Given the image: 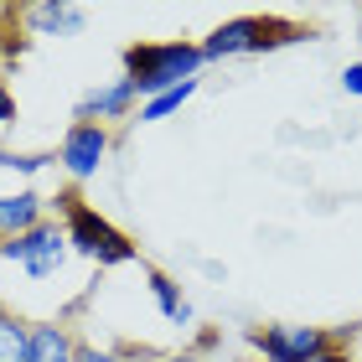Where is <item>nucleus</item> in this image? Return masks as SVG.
<instances>
[{
  "mask_svg": "<svg viewBox=\"0 0 362 362\" xmlns=\"http://www.w3.org/2000/svg\"><path fill=\"white\" fill-rule=\"evenodd\" d=\"M202 47L192 42H135L124 52V78L135 83L140 98H156L166 88H181L202 73Z\"/></svg>",
  "mask_w": 362,
  "mask_h": 362,
  "instance_id": "f257e3e1",
  "label": "nucleus"
},
{
  "mask_svg": "<svg viewBox=\"0 0 362 362\" xmlns=\"http://www.w3.org/2000/svg\"><path fill=\"white\" fill-rule=\"evenodd\" d=\"M57 202H62V233H68L78 259H88V264H98V269L129 264V259H135V243H129L109 218H98L88 202H78V197H57Z\"/></svg>",
  "mask_w": 362,
  "mask_h": 362,
  "instance_id": "f03ea898",
  "label": "nucleus"
},
{
  "mask_svg": "<svg viewBox=\"0 0 362 362\" xmlns=\"http://www.w3.org/2000/svg\"><path fill=\"white\" fill-rule=\"evenodd\" d=\"M300 37H305L300 26H285V21H274V16H238V21L218 26L202 42V57L207 62H223V57H243V52H269V47L300 42Z\"/></svg>",
  "mask_w": 362,
  "mask_h": 362,
  "instance_id": "7ed1b4c3",
  "label": "nucleus"
},
{
  "mask_svg": "<svg viewBox=\"0 0 362 362\" xmlns=\"http://www.w3.org/2000/svg\"><path fill=\"white\" fill-rule=\"evenodd\" d=\"M0 259H6V264H21V274L42 285V279H52V274H62V269H68L73 243H68V233H62L57 223H37L31 233H21V238H6V243H0Z\"/></svg>",
  "mask_w": 362,
  "mask_h": 362,
  "instance_id": "20e7f679",
  "label": "nucleus"
},
{
  "mask_svg": "<svg viewBox=\"0 0 362 362\" xmlns=\"http://www.w3.org/2000/svg\"><path fill=\"white\" fill-rule=\"evenodd\" d=\"M259 352L264 362H310L321 352H332V337L321 326H300V321H279L259 332Z\"/></svg>",
  "mask_w": 362,
  "mask_h": 362,
  "instance_id": "39448f33",
  "label": "nucleus"
},
{
  "mask_svg": "<svg viewBox=\"0 0 362 362\" xmlns=\"http://www.w3.org/2000/svg\"><path fill=\"white\" fill-rule=\"evenodd\" d=\"M104 156H109V129H104V124H88V119H78V124L68 129V135H62V151H57L62 171L78 176V181L98 176Z\"/></svg>",
  "mask_w": 362,
  "mask_h": 362,
  "instance_id": "423d86ee",
  "label": "nucleus"
},
{
  "mask_svg": "<svg viewBox=\"0 0 362 362\" xmlns=\"http://www.w3.org/2000/svg\"><path fill=\"white\" fill-rule=\"evenodd\" d=\"M135 98H140V93H135V83H129V78H114V83L93 88V93H83V104H78V119H88V124H104V119H124Z\"/></svg>",
  "mask_w": 362,
  "mask_h": 362,
  "instance_id": "0eeeda50",
  "label": "nucleus"
},
{
  "mask_svg": "<svg viewBox=\"0 0 362 362\" xmlns=\"http://www.w3.org/2000/svg\"><path fill=\"white\" fill-rule=\"evenodd\" d=\"M37 223H47V218H42V197H37V192H11V197H0V243L31 233Z\"/></svg>",
  "mask_w": 362,
  "mask_h": 362,
  "instance_id": "6e6552de",
  "label": "nucleus"
},
{
  "mask_svg": "<svg viewBox=\"0 0 362 362\" xmlns=\"http://www.w3.org/2000/svg\"><path fill=\"white\" fill-rule=\"evenodd\" d=\"M26 362H78V341L68 326H57V321H42V326H31V357Z\"/></svg>",
  "mask_w": 362,
  "mask_h": 362,
  "instance_id": "1a4fd4ad",
  "label": "nucleus"
},
{
  "mask_svg": "<svg viewBox=\"0 0 362 362\" xmlns=\"http://www.w3.org/2000/svg\"><path fill=\"white\" fill-rule=\"evenodd\" d=\"M26 16V26H37L42 37H57V31H83V21H88V11H78V6H26L21 11Z\"/></svg>",
  "mask_w": 362,
  "mask_h": 362,
  "instance_id": "9d476101",
  "label": "nucleus"
},
{
  "mask_svg": "<svg viewBox=\"0 0 362 362\" xmlns=\"http://www.w3.org/2000/svg\"><path fill=\"white\" fill-rule=\"evenodd\" d=\"M151 295H156V305H160V316H166L171 326H192V305L181 300V290H176V279H166L160 269H151Z\"/></svg>",
  "mask_w": 362,
  "mask_h": 362,
  "instance_id": "9b49d317",
  "label": "nucleus"
},
{
  "mask_svg": "<svg viewBox=\"0 0 362 362\" xmlns=\"http://www.w3.org/2000/svg\"><path fill=\"white\" fill-rule=\"evenodd\" d=\"M31 357V326L21 316H0V362H26Z\"/></svg>",
  "mask_w": 362,
  "mask_h": 362,
  "instance_id": "f8f14e48",
  "label": "nucleus"
},
{
  "mask_svg": "<svg viewBox=\"0 0 362 362\" xmlns=\"http://www.w3.org/2000/svg\"><path fill=\"white\" fill-rule=\"evenodd\" d=\"M192 93H197V78H192V83H181V88H166V93H156V98H145V104H140V119H145V124L171 119V114H176L181 104H187Z\"/></svg>",
  "mask_w": 362,
  "mask_h": 362,
  "instance_id": "ddd939ff",
  "label": "nucleus"
},
{
  "mask_svg": "<svg viewBox=\"0 0 362 362\" xmlns=\"http://www.w3.org/2000/svg\"><path fill=\"white\" fill-rule=\"evenodd\" d=\"M341 88L362 98V62H347V68H341Z\"/></svg>",
  "mask_w": 362,
  "mask_h": 362,
  "instance_id": "4468645a",
  "label": "nucleus"
},
{
  "mask_svg": "<svg viewBox=\"0 0 362 362\" xmlns=\"http://www.w3.org/2000/svg\"><path fill=\"white\" fill-rule=\"evenodd\" d=\"M78 362H129L119 352H104V347H78Z\"/></svg>",
  "mask_w": 362,
  "mask_h": 362,
  "instance_id": "2eb2a0df",
  "label": "nucleus"
},
{
  "mask_svg": "<svg viewBox=\"0 0 362 362\" xmlns=\"http://www.w3.org/2000/svg\"><path fill=\"white\" fill-rule=\"evenodd\" d=\"M0 124H16V98H11L6 83H0Z\"/></svg>",
  "mask_w": 362,
  "mask_h": 362,
  "instance_id": "dca6fc26",
  "label": "nucleus"
},
{
  "mask_svg": "<svg viewBox=\"0 0 362 362\" xmlns=\"http://www.w3.org/2000/svg\"><path fill=\"white\" fill-rule=\"evenodd\" d=\"M310 362H352V357H347V352H337V347H332V352H321V357H310Z\"/></svg>",
  "mask_w": 362,
  "mask_h": 362,
  "instance_id": "f3484780",
  "label": "nucleus"
},
{
  "mask_svg": "<svg viewBox=\"0 0 362 362\" xmlns=\"http://www.w3.org/2000/svg\"><path fill=\"white\" fill-rule=\"evenodd\" d=\"M160 362H197V352H176V357H160Z\"/></svg>",
  "mask_w": 362,
  "mask_h": 362,
  "instance_id": "a211bd4d",
  "label": "nucleus"
},
{
  "mask_svg": "<svg viewBox=\"0 0 362 362\" xmlns=\"http://www.w3.org/2000/svg\"><path fill=\"white\" fill-rule=\"evenodd\" d=\"M6 160H11V151H0V166H6Z\"/></svg>",
  "mask_w": 362,
  "mask_h": 362,
  "instance_id": "6ab92c4d",
  "label": "nucleus"
},
{
  "mask_svg": "<svg viewBox=\"0 0 362 362\" xmlns=\"http://www.w3.org/2000/svg\"><path fill=\"white\" fill-rule=\"evenodd\" d=\"M0 316H6V300H0Z\"/></svg>",
  "mask_w": 362,
  "mask_h": 362,
  "instance_id": "aec40b11",
  "label": "nucleus"
},
{
  "mask_svg": "<svg viewBox=\"0 0 362 362\" xmlns=\"http://www.w3.org/2000/svg\"><path fill=\"white\" fill-rule=\"evenodd\" d=\"M357 16H362V11H357Z\"/></svg>",
  "mask_w": 362,
  "mask_h": 362,
  "instance_id": "412c9836",
  "label": "nucleus"
}]
</instances>
